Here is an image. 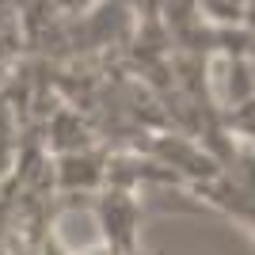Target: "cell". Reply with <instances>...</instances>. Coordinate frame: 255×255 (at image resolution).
Returning <instances> with one entry per match:
<instances>
[{"instance_id": "obj_1", "label": "cell", "mask_w": 255, "mask_h": 255, "mask_svg": "<svg viewBox=\"0 0 255 255\" xmlns=\"http://www.w3.org/2000/svg\"><path fill=\"white\" fill-rule=\"evenodd\" d=\"M96 217L103 229V248L115 255H141V206L129 191H107L96 202Z\"/></svg>"}, {"instance_id": "obj_2", "label": "cell", "mask_w": 255, "mask_h": 255, "mask_svg": "<svg viewBox=\"0 0 255 255\" xmlns=\"http://www.w3.org/2000/svg\"><path fill=\"white\" fill-rule=\"evenodd\" d=\"M229 126H233L236 133H244V137L252 141V149H255V92L244 99V103H236V107H233Z\"/></svg>"}]
</instances>
